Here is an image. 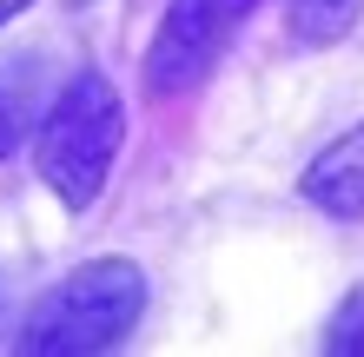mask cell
<instances>
[{"instance_id": "cell-1", "label": "cell", "mask_w": 364, "mask_h": 357, "mask_svg": "<svg viewBox=\"0 0 364 357\" xmlns=\"http://www.w3.org/2000/svg\"><path fill=\"white\" fill-rule=\"evenodd\" d=\"M139 311H146V271L133 258H87L33 298L14 344L27 357H93L133 338Z\"/></svg>"}, {"instance_id": "cell-2", "label": "cell", "mask_w": 364, "mask_h": 357, "mask_svg": "<svg viewBox=\"0 0 364 357\" xmlns=\"http://www.w3.org/2000/svg\"><path fill=\"white\" fill-rule=\"evenodd\" d=\"M119 139H126L119 87L106 73H73L60 87V99L47 106V119H40V139H33V165L67 212H87L100 199V185L113 179Z\"/></svg>"}, {"instance_id": "cell-3", "label": "cell", "mask_w": 364, "mask_h": 357, "mask_svg": "<svg viewBox=\"0 0 364 357\" xmlns=\"http://www.w3.org/2000/svg\"><path fill=\"white\" fill-rule=\"evenodd\" d=\"M225 33H232V0H166V20L146 47V93L173 99L199 87L225 47Z\"/></svg>"}, {"instance_id": "cell-4", "label": "cell", "mask_w": 364, "mask_h": 357, "mask_svg": "<svg viewBox=\"0 0 364 357\" xmlns=\"http://www.w3.org/2000/svg\"><path fill=\"white\" fill-rule=\"evenodd\" d=\"M298 192H305L318 212H331V219H364V126H351L345 139H331L325 153L305 165Z\"/></svg>"}, {"instance_id": "cell-5", "label": "cell", "mask_w": 364, "mask_h": 357, "mask_svg": "<svg viewBox=\"0 0 364 357\" xmlns=\"http://www.w3.org/2000/svg\"><path fill=\"white\" fill-rule=\"evenodd\" d=\"M358 13H364V0H291V33L305 47H331L358 27Z\"/></svg>"}, {"instance_id": "cell-6", "label": "cell", "mask_w": 364, "mask_h": 357, "mask_svg": "<svg viewBox=\"0 0 364 357\" xmlns=\"http://www.w3.org/2000/svg\"><path fill=\"white\" fill-rule=\"evenodd\" d=\"M325 351H331V357H364V285L338 304V318H331V331H325Z\"/></svg>"}, {"instance_id": "cell-7", "label": "cell", "mask_w": 364, "mask_h": 357, "mask_svg": "<svg viewBox=\"0 0 364 357\" xmlns=\"http://www.w3.org/2000/svg\"><path fill=\"white\" fill-rule=\"evenodd\" d=\"M20 133H27V106H20V99L0 87V159L20 153Z\"/></svg>"}]
</instances>
